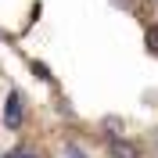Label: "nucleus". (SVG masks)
I'll list each match as a JSON object with an SVG mask.
<instances>
[{"label":"nucleus","instance_id":"f257e3e1","mask_svg":"<svg viewBox=\"0 0 158 158\" xmlns=\"http://www.w3.org/2000/svg\"><path fill=\"white\" fill-rule=\"evenodd\" d=\"M104 148H108L111 158H140V148H137V144H129V140H122V137H108V140H104Z\"/></svg>","mask_w":158,"mask_h":158},{"label":"nucleus","instance_id":"f03ea898","mask_svg":"<svg viewBox=\"0 0 158 158\" xmlns=\"http://www.w3.org/2000/svg\"><path fill=\"white\" fill-rule=\"evenodd\" d=\"M4 126L22 129V97H18V94H7V104H4Z\"/></svg>","mask_w":158,"mask_h":158},{"label":"nucleus","instance_id":"7ed1b4c3","mask_svg":"<svg viewBox=\"0 0 158 158\" xmlns=\"http://www.w3.org/2000/svg\"><path fill=\"white\" fill-rule=\"evenodd\" d=\"M148 47L158 50V29H148Z\"/></svg>","mask_w":158,"mask_h":158},{"label":"nucleus","instance_id":"20e7f679","mask_svg":"<svg viewBox=\"0 0 158 158\" xmlns=\"http://www.w3.org/2000/svg\"><path fill=\"white\" fill-rule=\"evenodd\" d=\"M65 151H69V158H86V155H83V151L76 148V144H69V148H65Z\"/></svg>","mask_w":158,"mask_h":158},{"label":"nucleus","instance_id":"39448f33","mask_svg":"<svg viewBox=\"0 0 158 158\" xmlns=\"http://www.w3.org/2000/svg\"><path fill=\"white\" fill-rule=\"evenodd\" d=\"M115 7H122V11H133V0H111Z\"/></svg>","mask_w":158,"mask_h":158},{"label":"nucleus","instance_id":"423d86ee","mask_svg":"<svg viewBox=\"0 0 158 158\" xmlns=\"http://www.w3.org/2000/svg\"><path fill=\"white\" fill-rule=\"evenodd\" d=\"M7 158H36V155H29V151H11Z\"/></svg>","mask_w":158,"mask_h":158}]
</instances>
